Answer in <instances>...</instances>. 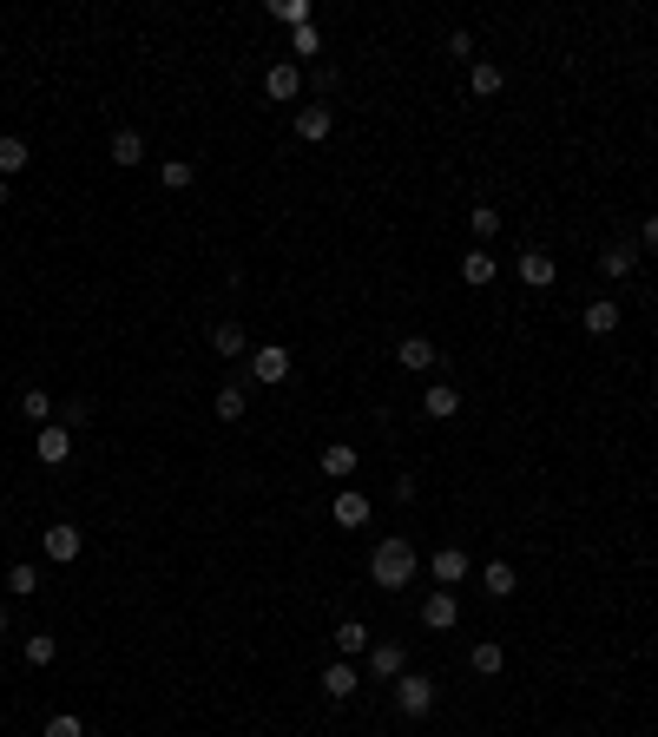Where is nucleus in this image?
<instances>
[{"mask_svg": "<svg viewBox=\"0 0 658 737\" xmlns=\"http://www.w3.org/2000/svg\"><path fill=\"white\" fill-rule=\"evenodd\" d=\"M20 415L47 428V422H53V402H47V389H27V395H20Z\"/></svg>", "mask_w": 658, "mask_h": 737, "instance_id": "32", "label": "nucleus"}, {"mask_svg": "<svg viewBox=\"0 0 658 737\" xmlns=\"http://www.w3.org/2000/svg\"><path fill=\"white\" fill-rule=\"evenodd\" d=\"M481 586H487V593H494V599H514V586H520V573H514V566H507V560H487V573H481Z\"/></svg>", "mask_w": 658, "mask_h": 737, "instance_id": "19", "label": "nucleus"}, {"mask_svg": "<svg viewBox=\"0 0 658 737\" xmlns=\"http://www.w3.org/2000/svg\"><path fill=\"white\" fill-rule=\"evenodd\" d=\"M408 672V652L395 639H382V645H369V678H376V685H395V678Z\"/></svg>", "mask_w": 658, "mask_h": 737, "instance_id": "5", "label": "nucleus"}, {"mask_svg": "<svg viewBox=\"0 0 658 737\" xmlns=\"http://www.w3.org/2000/svg\"><path fill=\"white\" fill-rule=\"evenodd\" d=\"M270 20H283L290 33L310 27V0H270Z\"/></svg>", "mask_w": 658, "mask_h": 737, "instance_id": "28", "label": "nucleus"}, {"mask_svg": "<svg viewBox=\"0 0 658 737\" xmlns=\"http://www.w3.org/2000/svg\"><path fill=\"white\" fill-rule=\"evenodd\" d=\"M395 362H402V369H435V343H428V336H402V349H395Z\"/></svg>", "mask_w": 658, "mask_h": 737, "instance_id": "17", "label": "nucleus"}, {"mask_svg": "<svg viewBox=\"0 0 658 737\" xmlns=\"http://www.w3.org/2000/svg\"><path fill=\"white\" fill-rule=\"evenodd\" d=\"M494 270H501V264L487 257V244H481V251H468V257H461V283H474V290H481V283H494Z\"/></svg>", "mask_w": 658, "mask_h": 737, "instance_id": "21", "label": "nucleus"}, {"mask_svg": "<svg viewBox=\"0 0 658 737\" xmlns=\"http://www.w3.org/2000/svg\"><path fill=\"white\" fill-rule=\"evenodd\" d=\"M415 566H422V560H415L408 540H382V547L369 553V580H376L382 593H402V586L415 580Z\"/></svg>", "mask_w": 658, "mask_h": 737, "instance_id": "1", "label": "nucleus"}, {"mask_svg": "<svg viewBox=\"0 0 658 737\" xmlns=\"http://www.w3.org/2000/svg\"><path fill=\"white\" fill-rule=\"evenodd\" d=\"M33 455L47 461V468H60V461L73 455V428H66V422H47L40 435H33Z\"/></svg>", "mask_w": 658, "mask_h": 737, "instance_id": "6", "label": "nucleus"}, {"mask_svg": "<svg viewBox=\"0 0 658 737\" xmlns=\"http://www.w3.org/2000/svg\"><path fill=\"white\" fill-rule=\"evenodd\" d=\"M290 53H323V33H316V27H297V33H290Z\"/></svg>", "mask_w": 658, "mask_h": 737, "instance_id": "36", "label": "nucleus"}, {"mask_svg": "<svg viewBox=\"0 0 658 737\" xmlns=\"http://www.w3.org/2000/svg\"><path fill=\"white\" fill-rule=\"evenodd\" d=\"M33 165V152H27V139H0V178H20Z\"/></svg>", "mask_w": 658, "mask_h": 737, "instance_id": "23", "label": "nucleus"}, {"mask_svg": "<svg viewBox=\"0 0 658 737\" xmlns=\"http://www.w3.org/2000/svg\"><path fill=\"white\" fill-rule=\"evenodd\" d=\"M79 547H86V534H79L73 520H53L47 534H40V553H47V560H60V566H73Z\"/></svg>", "mask_w": 658, "mask_h": 737, "instance_id": "3", "label": "nucleus"}, {"mask_svg": "<svg viewBox=\"0 0 658 737\" xmlns=\"http://www.w3.org/2000/svg\"><path fill=\"white\" fill-rule=\"evenodd\" d=\"M211 408H218L224 422H244V408H251V395L237 389V382H224V389H218V402H211Z\"/></svg>", "mask_w": 658, "mask_h": 737, "instance_id": "27", "label": "nucleus"}, {"mask_svg": "<svg viewBox=\"0 0 658 737\" xmlns=\"http://www.w3.org/2000/svg\"><path fill=\"white\" fill-rule=\"evenodd\" d=\"M191 178H198L191 158H165V165H158V185H165V191H191Z\"/></svg>", "mask_w": 658, "mask_h": 737, "instance_id": "22", "label": "nucleus"}, {"mask_svg": "<svg viewBox=\"0 0 658 737\" xmlns=\"http://www.w3.org/2000/svg\"><path fill=\"white\" fill-rule=\"evenodd\" d=\"M7 626H14V612H7V606H0V632H7Z\"/></svg>", "mask_w": 658, "mask_h": 737, "instance_id": "38", "label": "nucleus"}, {"mask_svg": "<svg viewBox=\"0 0 658 737\" xmlns=\"http://www.w3.org/2000/svg\"><path fill=\"white\" fill-rule=\"evenodd\" d=\"M40 737H86V724L73 718V711H60V718H47V731Z\"/></svg>", "mask_w": 658, "mask_h": 737, "instance_id": "34", "label": "nucleus"}, {"mask_svg": "<svg viewBox=\"0 0 658 737\" xmlns=\"http://www.w3.org/2000/svg\"><path fill=\"white\" fill-rule=\"evenodd\" d=\"M323 474H336V481L356 474V448H349V441H329V448H323Z\"/></svg>", "mask_w": 658, "mask_h": 737, "instance_id": "26", "label": "nucleus"}, {"mask_svg": "<svg viewBox=\"0 0 658 737\" xmlns=\"http://www.w3.org/2000/svg\"><path fill=\"white\" fill-rule=\"evenodd\" d=\"M645 251H658V211L645 218Z\"/></svg>", "mask_w": 658, "mask_h": 737, "instance_id": "37", "label": "nucleus"}, {"mask_svg": "<svg viewBox=\"0 0 658 737\" xmlns=\"http://www.w3.org/2000/svg\"><path fill=\"white\" fill-rule=\"evenodd\" d=\"M422 415H428V422H455V415H461V389H448V382H428Z\"/></svg>", "mask_w": 658, "mask_h": 737, "instance_id": "8", "label": "nucleus"}, {"mask_svg": "<svg viewBox=\"0 0 658 737\" xmlns=\"http://www.w3.org/2000/svg\"><path fill=\"white\" fill-rule=\"evenodd\" d=\"M580 323H586V336H612V330H619V303L593 297V303L580 310Z\"/></svg>", "mask_w": 658, "mask_h": 737, "instance_id": "14", "label": "nucleus"}, {"mask_svg": "<svg viewBox=\"0 0 658 737\" xmlns=\"http://www.w3.org/2000/svg\"><path fill=\"white\" fill-rule=\"evenodd\" d=\"M468 231L481 237V244H494V231H501V211H494V204H474V211H468Z\"/></svg>", "mask_w": 658, "mask_h": 737, "instance_id": "29", "label": "nucleus"}, {"mask_svg": "<svg viewBox=\"0 0 658 737\" xmlns=\"http://www.w3.org/2000/svg\"><path fill=\"white\" fill-rule=\"evenodd\" d=\"M468 665H474V672H481V678H501L507 652H501V645H494V639H481V645H474V652H468Z\"/></svg>", "mask_w": 658, "mask_h": 737, "instance_id": "24", "label": "nucleus"}, {"mask_svg": "<svg viewBox=\"0 0 658 737\" xmlns=\"http://www.w3.org/2000/svg\"><path fill=\"white\" fill-rule=\"evenodd\" d=\"M468 86H474V93H481V99H494V93H501V86H507V73H501V66H494V60H474V66H468Z\"/></svg>", "mask_w": 658, "mask_h": 737, "instance_id": "18", "label": "nucleus"}, {"mask_svg": "<svg viewBox=\"0 0 658 737\" xmlns=\"http://www.w3.org/2000/svg\"><path fill=\"white\" fill-rule=\"evenodd\" d=\"M251 382H264V389L290 382V349H283V343H264V349H251Z\"/></svg>", "mask_w": 658, "mask_h": 737, "instance_id": "4", "label": "nucleus"}, {"mask_svg": "<svg viewBox=\"0 0 658 737\" xmlns=\"http://www.w3.org/2000/svg\"><path fill=\"white\" fill-rule=\"evenodd\" d=\"M455 580H468V553H461V547H441V553H435V586L448 593Z\"/></svg>", "mask_w": 658, "mask_h": 737, "instance_id": "16", "label": "nucleus"}, {"mask_svg": "<svg viewBox=\"0 0 658 737\" xmlns=\"http://www.w3.org/2000/svg\"><path fill=\"white\" fill-rule=\"evenodd\" d=\"M395 705H402V718H428V711H435V678L402 672L395 678Z\"/></svg>", "mask_w": 658, "mask_h": 737, "instance_id": "2", "label": "nucleus"}, {"mask_svg": "<svg viewBox=\"0 0 658 737\" xmlns=\"http://www.w3.org/2000/svg\"><path fill=\"white\" fill-rule=\"evenodd\" d=\"M0 204H7V178H0Z\"/></svg>", "mask_w": 658, "mask_h": 737, "instance_id": "39", "label": "nucleus"}, {"mask_svg": "<svg viewBox=\"0 0 658 737\" xmlns=\"http://www.w3.org/2000/svg\"><path fill=\"white\" fill-rule=\"evenodd\" d=\"M448 60H474V33H468V27L448 33Z\"/></svg>", "mask_w": 658, "mask_h": 737, "instance_id": "35", "label": "nucleus"}, {"mask_svg": "<svg viewBox=\"0 0 658 737\" xmlns=\"http://www.w3.org/2000/svg\"><path fill=\"white\" fill-rule=\"evenodd\" d=\"M632 264H639V251H632V244H612V251L599 257V270H606V277H632Z\"/></svg>", "mask_w": 658, "mask_h": 737, "instance_id": "30", "label": "nucleus"}, {"mask_svg": "<svg viewBox=\"0 0 658 737\" xmlns=\"http://www.w3.org/2000/svg\"><path fill=\"white\" fill-rule=\"evenodd\" d=\"M514 270H520V283H527V290H547V283L560 277V264H553L547 251H520V264H514Z\"/></svg>", "mask_w": 658, "mask_h": 737, "instance_id": "9", "label": "nucleus"}, {"mask_svg": "<svg viewBox=\"0 0 658 737\" xmlns=\"http://www.w3.org/2000/svg\"><path fill=\"white\" fill-rule=\"evenodd\" d=\"M329 126H336V112H329V106H303L297 112V139H310V145H323Z\"/></svg>", "mask_w": 658, "mask_h": 737, "instance_id": "15", "label": "nucleus"}, {"mask_svg": "<svg viewBox=\"0 0 658 737\" xmlns=\"http://www.w3.org/2000/svg\"><path fill=\"white\" fill-rule=\"evenodd\" d=\"M264 93H270V99H297V93H303V73H297L290 60H277V66L264 73Z\"/></svg>", "mask_w": 658, "mask_h": 737, "instance_id": "13", "label": "nucleus"}, {"mask_svg": "<svg viewBox=\"0 0 658 737\" xmlns=\"http://www.w3.org/2000/svg\"><path fill=\"white\" fill-rule=\"evenodd\" d=\"M329 520H336V527H362V520H369V494H356V487H343V494L329 501Z\"/></svg>", "mask_w": 658, "mask_h": 737, "instance_id": "10", "label": "nucleus"}, {"mask_svg": "<svg viewBox=\"0 0 658 737\" xmlns=\"http://www.w3.org/2000/svg\"><path fill=\"white\" fill-rule=\"evenodd\" d=\"M7 586H14V599L40 593V566H14V573H7Z\"/></svg>", "mask_w": 658, "mask_h": 737, "instance_id": "33", "label": "nucleus"}, {"mask_svg": "<svg viewBox=\"0 0 658 737\" xmlns=\"http://www.w3.org/2000/svg\"><path fill=\"white\" fill-rule=\"evenodd\" d=\"M336 652H343V659H362V652H369V626H362V619H343V626H336Z\"/></svg>", "mask_w": 658, "mask_h": 737, "instance_id": "20", "label": "nucleus"}, {"mask_svg": "<svg viewBox=\"0 0 658 737\" xmlns=\"http://www.w3.org/2000/svg\"><path fill=\"white\" fill-rule=\"evenodd\" d=\"M86 737H93V731H86ZM99 737H106V731H99Z\"/></svg>", "mask_w": 658, "mask_h": 737, "instance_id": "40", "label": "nucleus"}, {"mask_svg": "<svg viewBox=\"0 0 658 737\" xmlns=\"http://www.w3.org/2000/svg\"><path fill=\"white\" fill-rule=\"evenodd\" d=\"M60 659V639L53 632H27V665H53Z\"/></svg>", "mask_w": 658, "mask_h": 737, "instance_id": "31", "label": "nucleus"}, {"mask_svg": "<svg viewBox=\"0 0 658 737\" xmlns=\"http://www.w3.org/2000/svg\"><path fill=\"white\" fill-rule=\"evenodd\" d=\"M323 691H329V698H336V705H343V698H356V691H362L356 665H349V659H336V665H329V672H323Z\"/></svg>", "mask_w": 658, "mask_h": 737, "instance_id": "12", "label": "nucleus"}, {"mask_svg": "<svg viewBox=\"0 0 658 737\" xmlns=\"http://www.w3.org/2000/svg\"><path fill=\"white\" fill-rule=\"evenodd\" d=\"M455 619H461L455 593H428V599H422V626H428V632H448Z\"/></svg>", "mask_w": 658, "mask_h": 737, "instance_id": "11", "label": "nucleus"}, {"mask_svg": "<svg viewBox=\"0 0 658 737\" xmlns=\"http://www.w3.org/2000/svg\"><path fill=\"white\" fill-rule=\"evenodd\" d=\"M112 158H119V165H145V139L132 126H119L112 132Z\"/></svg>", "mask_w": 658, "mask_h": 737, "instance_id": "25", "label": "nucleus"}, {"mask_svg": "<svg viewBox=\"0 0 658 737\" xmlns=\"http://www.w3.org/2000/svg\"><path fill=\"white\" fill-rule=\"evenodd\" d=\"M211 349H218L224 362H237V356H251V336H244L237 316H224V323H211Z\"/></svg>", "mask_w": 658, "mask_h": 737, "instance_id": "7", "label": "nucleus"}]
</instances>
